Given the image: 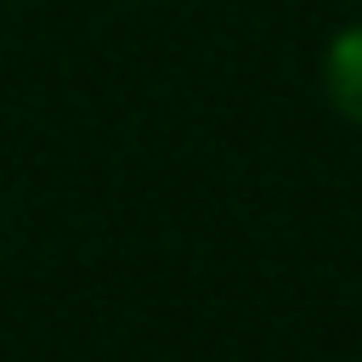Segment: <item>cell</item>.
Returning <instances> with one entry per match:
<instances>
[{
    "mask_svg": "<svg viewBox=\"0 0 362 362\" xmlns=\"http://www.w3.org/2000/svg\"><path fill=\"white\" fill-rule=\"evenodd\" d=\"M322 85H328V102L351 124H362V23H351V28H339L328 40V51H322Z\"/></svg>",
    "mask_w": 362,
    "mask_h": 362,
    "instance_id": "obj_1",
    "label": "cell"
}]
</instances>
